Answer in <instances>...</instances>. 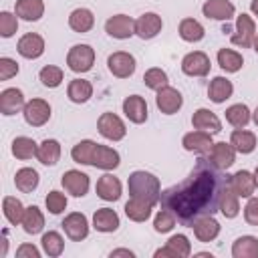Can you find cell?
Instances as JSON below:
<instances>
[{"label": "cell", "mask_w": 258, "mask_h": 258, "mask_svg": "<svg viewBox=\"0 0 258 258\" xmlns=\"http://www.w3.org/2000/svg\"><path fill=\"white\" fill-rule=\"evenodd\" d=\"M24 210H26V208L22 206V202H20L18 198H14V196H6V198L2 200V212H4V218H6L12 226L22 224Z\"/></svg>", "instance_id": "obj_34"}, {"label": "cell", "mask_w": 258, "mask_h": 258, "mask_svg": "<svg viewBox=\"0 0 258 258\" xmlns=\"http://www.w3.org/2000/svg\"><path fill=\"white\" fill-rule=\"evenodd\" d=\"M161 28H163L161 16L155 14V12H145L135 20V34L143 40H149V38L157 36L161 32Z\"/></svg>", "instance_id": "obj_15"}, {"label": "cell", "mask_w": 258, "mask_h": 258, "mask_svg": "<svg viewBox=\"0 0 258 258\" xmlns=\"http://www.w3.org/2000/svg\"><path fill=\"white\" fill-rule=\"evenodd\" d=\"M67 64L73 73H87L95 64V50L91 44H75L67 54Z\"/></svg>", "instance_id": "obj_3"}, {"label": "cell", "mask_w": 258, "mask_h": 258, "mask_svg": "<svg viewBox=\"0 0 258 258\" xmlns=\"http://www.w3.org/2000/svg\"><path fill=\"white\" fill-rule=\"evenodd\" d=\"M97 129L109 141H121L127 135V127H125L123 119L115 113H103L97 121Z\"/></svg>", "instance_id": "obj_6"}, {"label": "cell", "mask_w": 258, "mask_h": 258, "mask_svg": "<svg viewBox=\"0 0 258 258\" xmlns=\"http://www.w3.org/2000/svg\"><path fill=\"white\" fill-rule=\"evenodd\" d=\"M230 187L238 194V198H252L256 189V177L248 169H240L234 175H230Z\"/></svg>", "instance_id": "obj_23"}, {"label": "cell", "mask_w": 258, "mask_h": 258, "mask_svg": "<svg viewBox=\"0 0 258 258\" xmlns=\"http://www.w3.org/2000/svg\"><path fill=\"white\" fill-rule=\"evenodd\" d=\"M167 246L179 256V258H187L191 254V242L187 240V236L183 234H173L169 240H167Z\"/></svg>", "instance_id": "obj_48"}, {"label": "cell", "mask_w": 258, "mask_h": 258, "mask_svg": "<svg viewBox=\"0 0 258 258\" xmlns=\"http://www.w3.org/2000/svg\"><path fill=\"white\" fill-rule=\"evenodd\" d=\"M236 149H234V145L232 143H226V141H218V143H214L212 145V149L206 153V159L214 165V167H218V169H228V167H232L234 165V161H236Z\"/></svg>", "instance_id": "obj_7"}, {"label": "cell", "mask_w": 258, "mask_h": 258, "mask_svg": "<svg viewBox=\"0 0 258 258\" xmlns=\"http://www.w3.org/2000/svg\"><path fill=\"white\" fill-rule=\"evenodd\" d=\"M250 119H252V113L244 103H236V105H230L226 109V121L236 129L246 127L250 123Z\"/></svg>", "instance_id": "obj_36"}, {"label": "cell", "mask_w": 258, "mask_h": 258, "mask_svg": "<svg viewBox=\"0 0 258 258\" xmlns=\"http://www.w3.org/2000/svg\"><path fill=\"white\" fill-rule=\"evenodd\" d=\"M40 244H42L44 254H46V256H50V258L60 256V254H62V250H64V240H62V236H60L58 232H54V230L44 232V234H42V238H40Z\"/></svg>", "instance_id": "obj_42"}, {"label": "cell", "mask_w": 258, "mask_h": 258, "mask_svg": "<svg viewBox=\"0 0 258 258\" xmlns=\"http://www.w3.org/2000/svg\"><path fill=\"white\" fill-rule=\"evenodd\" d=\"M167 256H169V258H179V256H177V254H175V252H173V250H171L167 244H165L163 248L155 250V258H167Z\"/></svg>", "instance_id": "obj_53"}, {"label": "cell", "mask_w": 258, "mask_h": 258, "mask_svg": "<svg viewBox=\"0 0 258 258\" xmlns=\"http://www.w3.org/2000/svg\"><path fill=\"white\" fill-rule=\"evenodd\" d=\"M36 151H38V145L30 137L20 135L12 141V155L16 159H32V157H36Z\"/></svg>", "instance_id": "obj_41"}, {"label": "cell", "mask_w": 258, "mask_h": 258, "mask_svg": "<svg viewBox=\"0 0 258 258\" xmlns=\"http://www.w3.org/2000/svg\"><path fill=\"white\" fill-rule=\"evenodd\" d=\"M67 97L77 105L87 103L93 97V85L85 79H73L67 87Z\"/></svg>", "instance_id": "obj_30"}, {"label": "cell", "mask_w": 258, "mask_h": 258, "mask_svg": "<svg viewBox=\"0 0 258 258\" xmlns=\"http://www.w3.org/2000/svg\"><path fill=\"white\" fill-rule=\"evenodd\" d=\"M22 228H24L26 234H32V236L38 234V232H42V228H44V216H42V212H40L38 206H28L24 210Z\"/></svg>", "instance_id": "obj_35"}, {"label": "cell", "mask_w": 258, "mask_h": 258, "mask_svg": "<svg viewBox=\"0 0 258 258\" xmlns=\"http://www.w3.org/2000/svg\"><path fill=\"white\" fill-rule=\"evenodd\" d=\"M60 226H62L64 234L73 242H81V240H85L89 236V220L81 212H71L69 216H64V220H62Z\"/></svg>", "instance_id": "obj_13"}, {"label": "cell", "mask_w": 258, "mask_h": 258, "mask_svg": "<svg viewBox=\"0 0 258 258\" xmlns=\"http://www.w3.org/2000/svg\"><path fill=\"white\" fill-rule=\"evenodd\" d=\"M44 204H46V210H48L50 214L58 216V214H62V212L67 210V196L60 194V191H56V189H52V191H48V196L44 198Z\"/></svg>", "instance_id": "obj_47"}, {"label": "cell", "mask_w": 258, "mask_h": 258, "mask_svg": "<svg viewBox=\"0 0 258 258\" xmlns=\"http://www.w3.org/2000/svg\"><path fill=\"white\" fill-rule=\"evenodd\" d=\"M113 256H129V258H133L135 252H131V250H127V248H119V250H113V252H111V258H113Z\"/></svg>", "instance_id": "obj_54"}, {"label": "cell", "mask_w": 258, "mask_h": 258, "mask_svg": "<svg viewBox=\"0 0 258 258\" xmlns=\"http://www.w3.org/2000/svg\"><path fill=\"white\" fill-rule=\"evenodd\" d=\"M38 171L32 169V167H20L16 173H14V185L16 189H20L22 194H30L38 187Z\"/></svg>", "instance_id": "obj_31"}, {"label": "cell", "mask_w": 258, "mask_h": 258, "mask_svg": "<svg viewBox=\"0 0 258 258\" xmlns=\"http://www.w3.org/2000/svg\"><path fill=\"white\" fill-rule=\"evenodd\" d=\"M250 10H252L254 16H258V0H252L250 2Z\"/></svg>", "instance_id": "obj_55"}, {"label": "cell", "mask_w": 258, "mask_h": 258, "mask_svg": "<svg viewBox=\"0 0 258 258\" xmlns=\"http://www.w3.org/2000/svg\"><path fill=\"white\" fill-rule=\"evenodd\" d=\"M228 183L230 175H224L222 169L214 167L206 157H200L183 181L161 191L159 204L173 212L177 222L191 228L198 218L220 212V198Z\"/></svg>", "instance_id": "obj_1"}, {"label": "cell", "mask_w": 258, "mask_h": 258, "mask_svg": "<svg viewBox=\"0 0 258 258\" xmlns=\"http://www.w3.org/2000/svg\"><path fill=\"white\" fill-rule=\"evenodd\" d=\"M220 212L224 218H236L240 214V202H238V194L230 187V183L226 185V189L222 191V198H220Z\"/></svg>", "instance_id": "obj_38"}, {"label": "cell", "mask_w": 258, "mask_h": 258, "mask_svg": "<svg viewBox=\"0 0 258 258\" xmlns=\"http://www.w3.org/2000/svg\"><path fill=\"white\" fill-rule=\"evenodd\" d=\"M135 67H137L135 56L125 50H117V52L109 54V58H107V69L117 79H129L135 73Z\"/></svg>", "instance_id": "obj_5"}, {"label": "cell", "mask_w": 258, "mask_h": 258, "mask_svg": "<svg viewBox=\"0 0 258 258\" xmlns=\"http://www.w3.org/2000/svg\"><path fill=\"white\" fill-rule=\"evenodd\" d=\"M36 159H38L42 165H56L58 159H60V143H58L56 139H44V141L38 145Z\"/></svg>", "instance_id": "obj_33"}, {"label": "cell", "mask_w": 258, "mask_h": 258, "mask_svg": "<svg viewBox=\"0 0 258 258\" xmlns=\"http://www.w3.org/2000/svg\"><path fill=\"white\" fill-rule=\"evenodd\" d=\"M151 208H153L151 204H147L143 200H137V198H131L125 204V216L133 222H145L151 216Z\"/></svg>", "instance_id": "obj_39"}, {"label": "cell", "mask_w": 258, "mask_h": 258, "mask_svg": "<svg viewBox=\"0 0 258 258\" xmlns=\"http://www.w3.org/2000/svg\"><path fill=\"white\" fill-rule=\"evenodd\" d=\"M212 69V62H210V56L202 50H194V52H187L183 58H181V71L187 75V77H206Z\"/></svg>", "instance_id": "obj_10"}, {"label": "cell", "mask_w": 258, "mask_h": 258, "mask_svg": "<svg viewBox=\"0 0 258 258\" xmlns=\"http://www.w3.org/2000/svg\"><path fill=\"white\" fill-rule=\"evenodd\" d=\"M234 93V85L232 81H228L226 77H214L208 85V97L212 103H224L226 99H230Z\"/></svg>", "instance_id": "obj_26"}, {"label": "cell", "mask_w": 258, "mask_h": 258, "mask_svg": "<svg viewBox=\"0 0 258 258\" xmlns=\"http://www.w3.org/2000/svg\"><path fill=\"white\" fill-rule=\"evenodd\" d=\"M191 125L196 129H202L208 133H220L222 131V121L218 119V115L210 109H204V107L191 115Z\"/></svg>", "instance_id": "obj_25"}, {"label": "cell", "mask_w": 258, "mask_h": 258, "mask_svg": "<svg viewBox=\"0 0 258 258\" xmlns=\"http://www.w3.org/2000/svg\"><path fill=\"white\" fill-rule=\"evenodd\" d=\"M95 141L91 139H83L79 141L73 149H71V157L75 163H81V165H91L93 163V151H95Z\"/></svg>", "instance_id": "obj_43"}, {"label": "cell", "mask_w": 258, "mask_h": 258, "mask_svg": "<svg viewBox=\"0 0 258 258\" xmlns=\"http://www.w3.org/2000/svg\"><path fill=\"white\" fill-rule=\"evenodd\" d=\"M254 36H256V22L250 14L242 12L236 18V30L232 34V44L240 48H250L254 44Z\"/></svg>", "instance_id": "obj_4"}, {"label": "cell", "mask_w": 258, "mask_h": 258, "mask_svg": "<svg viewBox=\"0 0 258 258\" xmlns=\"http://www.w3.org/2000/svg\"><path fill=\"white\" fill-rule=\"evenodd\" d=\"M38 79H40V83H42L46 89H56V87L62 83L64 73H62V69H60V67L46 64V67H42V69H40Z\"/></svg>", "instance_id": "obj_44"}, {"label": "cell", "mask_w": 258, "mask_h": 258, "mask_svg": "<svg viewBox=\"0 0 258 258\" xmlns=\"http://www.w3.org/2000/svg\"><path fill=\"white\" fill-rule=\"evenodd\" d=\"M254 177H256V185H258V167H256V171H254Z\"/></svg>", "instance_id": "obj_58"}, {"label": "cell", "mask_w": 258, "mask_h": 258, "mask_svg": "<svg viewBox=\"0 0 258 258\" xmlns=\"http://www.w3.org/2000/svg\"><path fill=\"white\" fill-rule=\"evenodd\" d=\"M244 220L250 226H258V198H248V204L244 208Z\"/></svg>", "instance_id": "obj_51"}, {"label": "cell", "mask_w": 258, "mask_h": 258, "mask_svg": "<svg viewBox=\"0 0 258 258\" xmlns=\"http://www.w3.org/2000/svg\"><path fill=\"white\" fill-rule=\"evenodd\" d=\"M97 196L105 202H117L121 198V181L119 177H115L113 173H105L97 179Z\"/></svg>", "instance_id": "obj_20"}, {"label": "cell", "mask_w": 258, "mask_h": 258, "mask_svg": "<svg viewBox=\"0 0 258 258\" xmlns=\"http://www.w3.org/2000/svg\"><path fill=\"white\" fill-rule=\"evenodd\" d=\"M121 220H119V214L111 208H99L95 214H93V228L97 232H103V234H109V232H115L119 228Z\"/></svg>", "instance_id": "obj_24"}, {"label": "cell", "mask_w": 258, "mask_h": 258, "mask_svg": "<svg viewBox=\"0 0 258 258\" xmlns=\"http://www.w3.org/2000/svg\"><path fill=\"white\" fill-rule=\"evenodd\" d=\"M218 64L226 73H238L242 69V64H244V58L234 48H220L218 50Z\"/></svg>", "instance_id": "obj_37"}, {"label": "cell", "mask_w": 258, "mask_h": 258, "mask_svg": "<svg viewBox=\"0 0 258 258\" xmlns=\"http://www.w3.org/2000/svg\"><path fill=\"white\" fill-rule=\"evenodd\" d=\"M18 30V16L10 14V12H0V36L2 38H10L14 32Z\"/></svg>", "instance_id": "obj_49"}, {"label": "cell", "mask_w": 258, "mask_h": 258, "mask_svg": "<svg viewBox=\"0 0 258 258\" xmlns=\"http://www.w3.org/2000/svg\"><path fill=\"white\" fill-rule=\"evenodd\" d=\"M24 121L30 127H42L50 119V105L44 99H30L22 109Z\"/></svg>", "instance_id": "obj_9"}, {"label": "cell", "mask_w": 258, "mask_h": 258, "mask_svg": "<svg viewBox=\"0 0 258 258\" xmlns=\"http://www.w3.org/2000/svg\"><path fill=\"white\" fill-rule=\"evenodd\" d=\"M121 163V157L119 153L109 147V145H101L97 143L95 145V151H93V167H99V169H105V171H111V169H117Z\"/></svg>", "instance_id": "obj_19"}, {"label": "cell", "mask_w": 258, "mask_h": 258, "mask_svg": "<svg viewBox=\"0 0 258 258\" xmlns=\"http://www.w3.org/2000/svg\"><path fill=\"white\" fill-rule=\"evenodd\" d=\"M123 113L135 125L145 123L147 121V103H145V99L141 95H129V97H125V101H123Z\"/></svg>", "instance_id": "obj_18"}, {"label": "cell", "mask_w": 258, "mask_h": 258, "mask_svg": "<svg viewBox=\"0 0 258 258\" xmlns=\"http://www.w3.org/2000/svg\"><path fill=\"white\" fill-rule=\"evenodd\" d=\"M60 183H62L64 191L71 194L73 198H83V196H87L89 185H91L89 175L83 173V171H79V169H69V171H64L62 177H60Z\"/></svg>", "instance_id": "obj_12"}, {"label": "cell", "mask_w": 258, "mask_h": 258, "mask_svg": "<svg viewBox=\"0 0 258 258\" xmlns=\"http://www.w3.org/2000/svg\"><path fill=\"white\" fill-rule=\"evenodd\" d=\"M155 105H157V109H159L163 115H173V113H177V111L181 109L183 97H181V93H179L177 89L165 85V87H161V89L157 91V95H155Z\"/></svg>", "instance_id": "obj_11"}, {"label": "cell", "mask_w": 258, "mask_h": 258, "mask_svg": "<svg viewBox=\"0 0 258 258\" xmlns=\"http://www.w3.org/2000/svg\"><path fill=\"white\" fill-rule=\"evenodd\" d=\"M16 256L18 258H40V250L34 244H20L16 248Z\"/></svg>", "instance_id": "obj_52"}, {"label": "cell", "mask_w": 258, "mask_h": 258, "mask_svg": "<svg viewBox=\"0 0 258 258\" xmlns=\"http://www.w3.org/2000/svg\"><path fill=\"white\" fill-rule=\"evenodd\" d=\"M127 187H129V196L131 198H137V200H143L151 206H155L159 202V196H161V185H159V179L145 171V169H137L129 175L127 179Z\"/></svg>", "instance_id": "obj_2"}, {"label": "cell", "mask_w": 258, "mask_h": 258, "mask_svg": "<svg viewBox=\"0 0 258 258\" xmlns=\"http://www.w3.org/2000/svg\"><path fill=\"white\" fill-rule=\"evenodd\" d=\"M252 119H254V123H256V127H258V107L254 109V113H252Z\"/></svg>", "instance_id": "obj_56"}, {"label": "cell", "mask_w": 258, "mask_h": 258, "mask_svg": "<svg viewBox=\"0 0 258 258\" xmlns=\"http://www.w3.org/2000/svg\"><path fill=\"white\" fill-rule=\"evenodd\" d=\"M16 50H18L20 56L34 60V58L42 56V52H44V38L36 32H26L24 36H20V40L16 44Z\"/></svg>", "instance_id": "obj_16"}, {"label": "cell", "mask_w": 258, "mask_h": 258, "mask_svg": "<svg viewBox=\"0 0 258 258\" xmlns=\"http://www.w3.org/2000/svg\"><path fill=\"white\" fill-rule=\"evenodd\" d=\"M181 145H183V149H185V151H189V153L206 155V153L212 149V145H214V141H212V133L202 131V129L189 131V133H185V135H183Z\"/></svg>", "instance_id": "obj_14"}, {"label": "cell", "mask_w": 258, "mask_h": 258, "mask_svg": "<svg viewBox=\"0 0 258 258\" xmlns=\"http://www.w3.org/2000/svg\"><path fill=\"white\" fill-rule=\"evenodd\" d=\"M252 46H254V50H256V54H258V32H256V36H254V44H252Z\"/></svg>", "instance_id": "obj_57"}, {"label": "cell", "mask_w": 258, "mask_h": 258, "mask_svg": "<svg viewBox=\"0 0 258 258\" xmlns=\"http://www.w3.org/2000/svg\"><path fill=\"white\" fill-rule=\"evenodd\" d=\"M230 143L234 145V149L242 155H248L256 149V135L248 129H234L232 131V137H230Z\"/></svg>", "instance_id": "obj_28"}, {"label": "cell", "mask_w": 258, "mask_h": 258, "mask_svg": "<svg viewBox=\"0 0 258 258\" xmlns=\"http://www.w3.org/2000/svg\"><path fill=\"white\" fill-rule=\"evenodd\" d=\"M191 230L200 242H212L220 234V224L214 216H202L191 224Z\"/></svg>", "instance_id": "obj_21"}, {"label": "cell", "mask_w": 258, "mask_h": 258, "mask_svg": "<svg viewBox=\"0 0 258 258\" xmlns=\"http://www.w3.org/2000/svg\"><path fill=\"white\" fill-rule=\"evenodd\" d=\"M69 26L75 30V32H89L93 26H95V16L89 8H75L71 14H69Z\"/></svg>", "instance_id": "obj_29"}, {"label": "cell", "mask_w": 258, "mask_h": 258, "mask_svg": "<svg viewBox=\"0 0 258 258\" xmlns=\"http://www.w3.org/2000/svg\"><path fill=\"white\" fill-rule=\"evenodd\" d=\"M175 220H177V218L173 216V212H169V210L161 208V210L157 212L155 220H153V228H155V232H159V234H165V232L173 230V226H175Z\"/></svg>", "instance_id": "obj_46"}, {"label": "cell", "mask_w": 258, "mask_h": 258, "mask_svg": "<svg viewBox=\"0 0 258 258\" xmlns=\"http://www.w3.org/2000/svg\"><path fill=\"white\" fill-rule=\"evenodd\" d=\"M167 81H169V79H167V73L161 71V69H157V67L147 69L145 75H143V83H145V87H149V89H153V91H159L161 87H165Z\"/></svg>", "instance_id": "obj_45"}, {"label": "cell", "mask_w": 258, "mask_h": 258, "mask_svg": "<svg viewBox=\"0 0 258 258\" xmlns=\"http://www.w3.org/2000/svg\"><path fill=\"white\" fill-rule=\"evenodd\" d=\"M16 16L26 20V22H34L38 18H42L44 14V2L42 0H16Z\"/></svg>", "instance_id": "obj_27"}, {"label": "cell", "mask_w": 258, "mask_h": 258, "mask_svg": "<svg viewBox=\"0 0 258 258\" xmlns=\"http://www.w3.org/2000/svg\"><path fill=\"white\" fill-rule=\"evenodd\" d=\"M24 93L16 87H10V89H4L0 93V113L2 115H14L18 113L20 109H24Z\"/></svg>", "instance_id": "obj_22"}, {"label": "cell", "mask_w": 258, "mask_h": 258, "mask_svg": "<svg viewBox=\"0 0 258 258\" xmlns=\"http://www.w3.org/2000/svg\"><path fill=\"white\" fill-rule=\"evenodd\" d=\"M179 36L185 42H200L206 36V30L196 18H183L179 22Z\"/></svg>", "instance_id": "obj_40"}, {"label": "cell", "mask_w": 258, "mask_h": 258, "mask_svg": "<svg viewBox=\"0 0 258 258\" xmlns=\"http://www.w3.org/2000/svg\"><path fill=\"white\" fill-rule=\"evenodd\" d=\"M234 258H258V238L256 236H240L232 244Z\"/></svg>", "instance_id": "obj_32"}, {"label": "cell", "mask_w": 258, "mask_h": 258, "mask_svg": "<svg viewBox=\"0 0 258 258\" xmlns=\"http://www.w3.org/2000/svg\"><path fill=\"white\" fill-rule=\"evenodd\" d=\"M18 75V62L10 56H2L0 58V79L2 81H8L12 77Z\"/></svg>", "instance_id": "obj_50"}, {"label": "cell", "mask_w": 258, "mask_h": 258, "mask_svg": "<svg viewBox=\"0 0 258 258\" xmlns=\"http://www.w3.org/2000/svg\"><path fill=\"white\" fill-rule=\"evenodd\" d=\"M202 12L206 18L228 22L236 14V6L230 0H206L202 6Z\"/></svg>", "instance_id": "obj_17"}, {"label": "cell", "mask_w": 258, "mask_h": 258, "mask_svg": "<svg viewBox=\"0 0 258 258\" xmlns=\"http://www.w3.org/2000/svg\"><path fill=\"white\" fill-rule=\"evenodd\" d=\"M105 32L111 36V38H117V40H125V38H131L135 34V20L127 14H115V16H109L107 22H105Z\"/></svg>", "instance_id": "obj_8"}]
</instances>
